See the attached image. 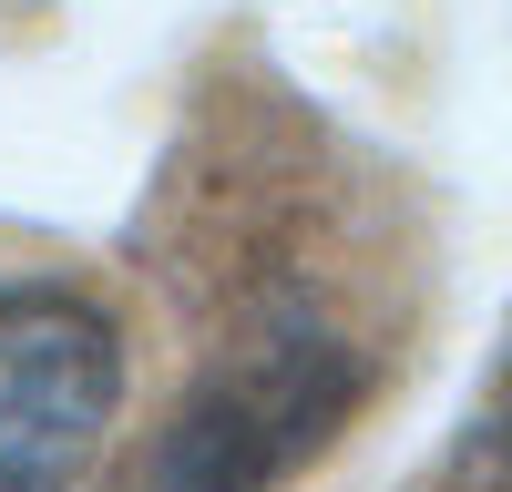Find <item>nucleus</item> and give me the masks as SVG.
<instances>
[{
	"label": "nucleus",
	"mask_w": 512,
	"mask_h": 492,
	"mask_svg": "<svg viewBox=\"0 0 512 492\" xmlns=\"http://www.w3.org/2000/svg\"><path fill=\"white\" fill-rule=\"evenodd\" d=\"M359 390H369V359L328 318H277L185 390V410L113 492H277L297 462H318L338 441Z\"/></svg>",
	"instance_id": "nucleus-1"
},
{
	"label": "nucleus",
	"mask_w": 512,
	"mask_h": 492,
	"mask_svg": "<svg viewBox=\"0 0 512 492\" xmlns=\"http://www.w3.org/2000/svg\"><path fill=\"white\" fill-rule=\"evenodd\" d=\"M123 421V328L62 277H0V492H82Z\"/></svg>",
	"instance_id": "nucleus-2"
},
{
	"label": "nucleus",
	"mask_w": 512,
	"mask_h": 492,
	"mask_svg": "<svg viewBox=\"0 0 512 492\" xmlns=\"http://www.w3.org/2000/svg\"><path fill=\"white\" fill-rule=\"evenodd\" d=\"M472 431H482V451H492V462L512 472V359H502V390H492V410H482Z\"/></svg>",
	"instance_id": "nucleus-3"
}]
</instances>
